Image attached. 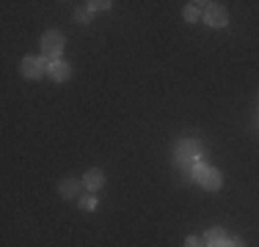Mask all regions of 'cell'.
I'll return each instance as SVG.
<instances>
[{
    "mask_svg": "<svg viewBox=\"0 0 259 247\" xmlns=\"http://www.w3.org/2000/svg\"><path fill=\"white\" fill-rule=\"evenodd\" d=\"M66 44V39H64V33L61 30H47L45 36H41V49H45V55L50 60H58L61 58V49H64Z\"/></svg>",
    "mask_w": 259,
    "mask_h": 247,
    "instance_id": "1",
    "label": "cell"
},
{
    "mask_svg": "<svg viewBox=\"0 0 259 247\" xmlns=\"http://www.w3.org/2000/svg\"><path fill=\"white\" fill-rule=\"evenodd\" d=\"M177 159H180L182 165H190V162H199V154H201V146L196 143V140H180L174 148Z\"/></svg>",
    "mask_w": 259,
    "mask_h": 247,
    "instance_id": "2",
    "label": "cell"
},
{
    "mask_svg": "<svg viewBox=\"0 0 259 247\" xmlns=\"http://www.w3.org/2000/svg\"><path fill=\"white\" fill-rule=\"evenodd\" d=\"M204 22L209 28H226L229 14H226V9L221 3H204Z\"/></svg>",
    "mask_w": 259,
    "mask_h": 247,
    "instance_id": "3",
    "label": "cell"
},
{
    "mask_svg": "<svg viewBox=\"0 0 259 247\" xmlns=\"http://www.w3.org/2000/svg\"><path fill=\"white\" fill-rule=\"evenodd\" d=\"M47 60L41 58V55H28L25 60H22V74H25L28 80H39L41 74H47Z\"/></svg>",
    "mask_w": 259,
    "mask_h": 247,
    "instance_id": "4",
    "label": "cell"
},
{
    "mask_svg": "<svg viewBox=\"0 0 259 247\" xmlns=\"http://www.w3.org/2000/svg\"><path fill=\"white\" fill-rule=\"evenodd\" d=\"M47 74L55 80V83H64V80H69V74H72V69H69V64L66 60H50V66H47Z\"/></svg>",
    "mask_w": 259,
    "mask_h": 247,
    "instance_id": "5",
    "label": "cell"
},
{
    "mask_svg": "<svg viewBox=\"0 0 259 247\" xmlns=\"http://www.w3.org/2000/svg\"><path fill=\"white\" fill-rule=\"evenodd\" d=\"M199 181H201V187H204V190H209V193H215V190H221L224 178H221V173L215 170V168H207V170H204V176H201Z\"/></svg>",
    "mask_w": 259,
    "mask_h": 247,
    "instance_id": "6",
    "label": "cell"
},
{
    "mask_svg": "<svg viewBox=\"0 0 259 247\" xmlns=\"http://www.w3.org/2000/svg\"><path fill=\"white\" fill-rule=\"evenodd\" d=\"M83 187H85V184L80 181V178H64V181L58 184V193L64 195V198H77Z\"/></svg>",
    "mask_w": 259,
    "mask_h": 247,
    "instance_id": "7",
    "label": "cell"
},
{
    "mask_svg": "<svg viewBox=\"0 0 259 247\" xmlns=\"http://www.w3.org/2000/svg\"><path fill=\"white\" fill-rule=\"evenodd\" d=\"M83 184H85V187L91 190V193H94V190H100L102 184H105V173H102L100 168L89 170V173H85V176H83Z\"/></svg>",
    "mask_w": 259,
    "mask_h": 247,
    "instance_id": "8",
    "label": "cell"
},
{
    "mask_svg": "<svg viewBox=\"0 0 259 247\" xmlns=\"http://www.w3.org/2000/svg\"><path fill=\"white\" fill-rule=\"evenodd\" d=\"M204 242L209 247H221L226 242V233H224V228H209V231L204 233Z\"/></svg>",
    "mask_w": 259,
    "mask_h": 247,
    "instance_id": "9",
    "label": "cell"
},
{
    "mask_svg": "<svg viewBox=\"0 0 259 247\" xmlns=\"http://www.w3.org/2000/svg\"><path fill=\"white\" fill-rule=\"evenodd\" d=\"M201 14H204V3H188L185 6V20L188 22H199Z\"/></svg>",
    "mask_w": 259,
    "mask_h": 247,
    "instance_id": "10",
    "label": "cell"
},
{
    "mask_svg": "<svg viewBox=\"0 0 259 247\" xmlns=\"http://www.w3.org/2000/svg\"><path fill=\"white\" fill-rule=\"evenodd\" d=\"M75 20L77 22H89L91 20V9H89V6H77V9H75Z\"/></svg>",
    "mask_w": 259,
    "mask_h": 247,
    "instance_id": "11",
    "label": "cell"
},
{
    "mask_svg": "<svg viewBox=\"0 0 259 247\" xmlns=\"http://www.w3.org/2000/svg\"><path fill=\"white\" fill-rule=\"evenodd\" d=\"M204 170H207V165H201V162H193V165H190V173H193V178H201V176H204Z\"/></svg>",
    "mask_w": 259,
    "mask_h": 247,
    "instance_id": "12",
    "label": "cell"
},
{
    "mask_svg": "<svg viewBox=\"0 0 259 247\" xmlns=\"http://www.w3.org/2000/svg\"><path fill=\"white\" fill-rule=\"evenodd\" d=\"M94 206H97V198H91V195H85L83 201H80V209H85V212H91Z\"/></svg>",
    "mask_w": 259,
    "mask_h": 247,
    "instance_id": "13",
    "label": "cell"
},
{
    "mask_svg": "<svg viewBox=\"0 0 259 247\" xmlns=\"http://www.w3.org/2000/svg\"><path fill=\"white\" fill-rule=\"evenodd\" d=\"M85 6H89L91 11H102V9H110V3H108V0H105V3H102V0H94V3H85Z\"/></svg>",
    "mask_w": 259,
    "mask_h": 247,
    "instance_id": "14",
    "label": "cell"
},
{
    "mask_svg": "<svg viewBox=\"0 0 259 247\" xmlns=\"http://www.w3.org/2000/svg\"><path fill=\"white\" fill-rule=\"evenodd\" d=\"M185 247H204V244H201V239H196V236H188V239H185Z\"/></svg>",
    "mask_w": 259,
    "mask_h": 247,
    "instance_id": "15",
    "label": "cell"
},
{
    "mask_svg": "<svg viewBox=\"0 0 259 247\" xmlns=\"http://www.w3.org/2000/svg\"><path fill=\"white\" fill-rule=\"evenodd\" d=\"M221 247H245V244H243V239H226Z\"/></svg>",
    "mask_w": 259,
    "mask_h": 247,
    "instance_id": "16",
    "label": "cell"
}]
</instances>
